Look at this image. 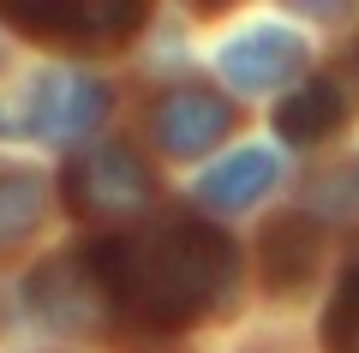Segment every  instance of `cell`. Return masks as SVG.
<instances>
[{"mask_svg":"<svg viewBox=\"0 0 359 353\" xmlns=\"http://www.w3.org/2000/svg\"><path fill=\"white\" fill-rule=\"evenodd\" d=\"M96 264L114 305L150 329L198 324L233 293V246L192 215L156 222L132 240H102Z\"/></svg>","mask_w":359,"mask_h":353,"instance_id":"1","label":"cell"},{"mask_svg":"<svg viewBox=\"0 0 359 353\" xmlns=\"http://www.w3.org/2000/svg\"><path fill=\"white\" fill-rule=\"evenodd\" d=\"M0 18L36 42H60V48H120L144 25V6H126V0H0Z\"/></svg>","mask_w":359,"mask_h":353,"instance_id":"2","label":"cell"},{"mask_svg":"<svg viewBox=\"0 0 359 353\" xmlns=\"http://www.w3.org/2000/svg\"><path fill=\"white\" fill-rule=\"evenodd\" d=\"M30 305L48 317L54 329H72V335H102L114 329V293L102 281V264H96V246L78 258H54L30 276Z\"/></svg>","mask_w":359,"mask_h":353,"instance_id":"3","label":"cell"},{"mask_svg":"<svg viewBox=\"0 0 359 353\" xmlns=\"http://www.w3.org/2000/svg\"><path fill=\"white\" fill-rule=\"evenodd\" d=\"M156 180L126 144H96V150L72 156L66 168V204L90 222H120V215H138L150 204Z\"/></svg>","mask_w":359,"mask_h":353,"instance_id":"4","label":"cell"},{"mask_svg":"<svg viewBox=\"0 0 359 353\" xmlns=\"http://www.w3.org/2000/svg\"><path fill=\"white\" fill-rule=\"evenodd\" d=\"M108 114V84L102 78L78 72V66H54L30 84V132H48V138H84L96 120Z\"/></svg>","mask_w":359,"mask_h":353,"instance_id":"5","label":"cell"},{"mask_svg":"<svg viewBox=\"0 0 359 353\" xmlns=\"http://www.w3.org/2000/svg\"><path fill=\"white\" fill-rule=\"evenodd\" d=\"M228 126H233L228 96H216V90H174V96L156 108L150 138H156V150H168V156H198V150H216V144L228 138Z\"/></svg>","mask_w":359,"mask_h":353,"instance_id":"6","label":"cell"},{"mask_svg":"<svg viewBox=\"0 0 359 353\" xmlns=\"http://www.w3.org/2000/svg\"><path fill=\"white\" fill-rule=\"evenodd\" d=\"M306 60V42L294 30H276V25H257V30H240V36L222 48V78L233 90H276L299 72Z\"/></svg>","mask_w":359,"mask_h":353,"instance_id":"7","label":"cell"},{"mask_svg":"<svg viewBox=\"0 0 359 353\" xmlns=\"http://www.w3.org/2000/svg\"><path fill=\"white\" fill-rule=\"evenodd\" d=\"M276 186V150H233L228 162H216L204 180H198V198L210 204V210H245L252 198H264V192Z\"/></svg>","mask_w":359,"mask_h":353,"instance_id":"8","label":"cell"},{"mask_svg":"<svg viewBox=\"0 0 359 353\" xmlns=\"http://www.w3.org/2000/svg\"><path fill=\"white\" fill-rule=\"evenodd\" d=\"M347 126V102H341V90L335 84H299L287 102H276V132H282L287 144H318V138H330V132H341Z\"/></svg>","mask_w":359,"mask_h":353,"instance_id":"9","label":"cell"},{"mask_svg":"<svg viewBox=\"0 0 359 353\" xmlns=\"http://www.w3.org/2000/svg\"><path fill=\"white\" fill-rule=\"evenodd\" d=\"M311 269H318V227L306 215H282V222H269L264 234V276L269 288H306Z\"/></svg>","mask_w":359,"mask_h":353,"instance_id":"10","label":"cell"},{"mask_svg":"<svg viewBox=\"0 0 359 353\" xmlns=\"http://www.w3.org/2000/svg\"><path fill=\"white\" fill-rule=\"evenodd\" d=\"M42 174L18 162H0V258L30 246V234L42 227Z\"/></svg>","mask_w":359,"mask_h":353,"instance_id":"11","label":"cell"},{"mask_svg":"<svg viewBox=\"0 0 359 353\" xmlns=\"http://www.w3.org/2000/svg\"><path fill=\"white\" fill-rule=\"evenodd\" d=\"M323 341L330 353H359V269H347L335 288L330 312H323Z\"/></svg>","mask_w":359,"mask_h":353,"instance_id":"12","label":"cell"}]
</instances>
